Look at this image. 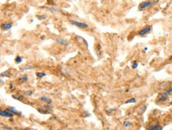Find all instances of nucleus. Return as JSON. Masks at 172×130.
Wrapping results in <instances>:
<instances>
[{
  "mask_svg": "<svg viewBox=\"0 0 172 130\" xmlns=\"http://www.w3.org/2000/svg\"><path fill=\"white\" fill-rule=\"evenodd\" d=\"M156 3H158L157 1H156V2H152V1H144V2H142V3L139 5V10H140V11H143V10H145L146 8H147V7H151V6L155 5Z\"/></svg>",
  "mask_w": 172,
  "mask_h": 130,
  "instance_id": "nucleus-1",
  "label": "nucleus"
},
{
  "mask_svg": "<svg viewBox=\"0 0 172 130\" xmlns=\"http://www.w3.org/2000/svg\"><path fill=\"white\" fill-rule=\"evenodd\" d=\"M69 22L73 25H75L77 27H79V28H88V25L86 24V23H83V22H79V21H73V20H70Z\"/></svg>",
  "mask_w": 172,
  "mask_h": 130,
  "instance_id": "nucleus-2",
  "label": "nucleus"
},
{
  "mask_svg": "<svg viewBox=\"0 0 172 130\" xmlns=\"http://www.w3.org/2000/svg\"><path fill=\"white\" fill-rule=\"evenodd\" d=\"M169 98V95H167V94H165L164 92H163L161 93L159 96L158 97L157 99H156V102H164L166 100H167Z\"/></svg>",
  "mask_w": 172,
  "mask_h": 130,
  "instance_id": "nucleus-3",
  "label": "nucleus"
},
{
  "mask_svg": "<svg viewBox=\"0 0 172 130\" xmlns=\"http://www.w3.org/2000/svg\"><path fill=\"white\" fill-rule=\"evenodd\" d=\"M151 31V26H147V27L142 28V29L140 30V32H139V35H147V34H148Z\"/></svg>",
  "mask_w": 172,
  "mask_h": 130,
  "instance_id": "nucleus-4",
  "label": "nucleus"
},
{
  "mask_svg": "<svg viewBox=\"0 0 172 130\" xmlns=\"http://www.w3.org/2000/svg\"><path fill=\"white\" fill-rule=\"evenodd\" d=\"M163 126L159 124H154V125H150L147 127V130H162Z\"/></svg>",
  "mask_w": 172,
  "mask_h": 130,
  "instance_id": "nucleus-5",
  "label": "nucleus"
},
{
  "mask_svg": "<svg viewBox=\"0 0 172 130\" xmlns=\"http://www.w3.org/2000/svg\"><path fill=\"white\" fill-rule=\"evenodd\" d=\"M0 115L3 117H6V118H13V117H14V114H11V113L10 112V111H8V110H1Z\"/></svg>",
  "mask_w": 172,
  "mask_h": 130,
  "instance_id": "nucleus-6",
  "label": "nucleus"
},
{
  "mask_svg": "<svg viewBox=\"0 0 172 130\" xmlns=\"http://www.w3.org/2000/svg\"><path fill=\"white\" fill-rule=\"evenodd\" d=\"M56 41L57 43H59L60 44H61V45H63V46H68V45H69V42L66 41V40H64V39H62V38H59V37H57V38H56Z\"/></svg>",
  "mask_w": 172,
  "mask_h": 130,
  "instance_id": "nucleus-7",
  "label": "nucleus"
},
{
  "mask_svg": "<svg viewBox=\"0 0 172 130\" xmlns=\"http://www.w3.org/2000/svg\"><path fill=\"white\" fill-rule=\"evenodd\" d=\"M7 110H8V111H10L11 114H18V115H21V114H22V112H20V111H18V110L15 109V107H13V106H11V107H9Z\"/></svg>",
  "mask_w": 172,
  "mask_h": 130,
  "instance_id": "nucleus-8",
  "label": "nucleus"
},
{
  "mask_svg": "<svg viewBox=\"0 0 172 130\" xmlns=\"http://www.w3.org/2000/svg\"><path fill=\"white\" fill-rule=\"evenodd\" d=\"M11 28H12V25L11 23H4V24L1 25V28L3 30H9Z\"/></svg>",
  "mask_w": 172,
  "mask_h": 130,
  "instance_id": "nucleus-9",
  "label": "nucleus"
},
{
  "mask_svg": "<svg viewBox=\"0 0 172 130\" xmlns=\"http://www.w3.org/2000/svg\"><path fill=\"white\" fill-rule=\"evenodd\" d=\"M41 100L43 101V102H46V103H48V104H50L51 102H52L51 98H48V97H46V96H42V97L41 98Z\"/></svg>",
  "mask_w": 172,
  "mask_h": 130,
  "instance_id": "nucleus-10",
  "label": "nucleus"
},
{
  "mask_svg": "<svg viewBox=\"0 0 172 130\" xmlns=\"http://www.w3.org/2000/svg\"><path fill=\"white\" fill-rule=\"evenodd\" d=\"M33 68H35L34 66H33V65H26L25 66H23L22 68V70H31V69H33Z\"/></svg>",
  "mask_w": 172,
  "mask_h": 130,
  "instance_id": "nucleus-11",
  "label": "nucleus"
},
{
  "mask_svg": "<svg viewBox=\"0 0 172 130\" xmlns=\"http://www.w3.org/2000/svg\"><path fill=\"white\" fill-rule=\"evenodd\" d=\"M23 96H24L23 94H22V95H21V94H17V95H12V98H15V99H17V100H20L21 98H23Z\"/></svg>",
  "mask_w": 172,
  "mask_h": 130,
  "instance_id": "nucleus-12",
  "label": "nucleus"
},
{
  "mask_svg": "<svg viewBox=\"0 0 172 130\" xmlns=\"http://www.w3.org/2000/svg\"><path fill=\"white\" fill-rule=\"evenodd\" d=\"M37 110H38V112H40L41 114H49V111H48V110L44 109V108H38Z\"/></svg>",
  "mask_w": 172,
  "mask_h": 130,
  "instance_id": "nucleus-13",
  "label": "nucleus"
},
{
  "mask_svg": "<svg viewBox=\"0 0 172 130\" xmlns=\"http://www.w3.org/2000/svg\"><path fill=\"white\" fill-rule=\"evenodd\" d=\"M132 125H133V122L130 121H128V120H126V121H125L123 122V125L125 127H129L131 126Z\"/></svg>",
  "mask_w": 172,
  "mask_h": 130,
  "instance_id": "nucleus-14",
  "label": "nucleus"
},
{
  "mask_svg": "<svg viewBox=\"0 0 172 130\" xmlns=\"http://www.w3.org/2000/svg\"><path fill=\"white\" fill-rule=\"evenodd\" d=\"M28 81V77L27 76H22L18 78V81L19 82H25Z\"/></svg>",
  "mask_w": 172,
  "mask_h": 130,
  "instance_id": "nucleus-15",
  "label": "nucleus"
},
{
  "mask_svg": "<svg viewBox=\"0 0 172 130\" xmlns=\"http://www.w3.org/2000/svg\"><path fill=\"white\" fill-rule=\"evenodd\" d=\"M136 102V98H130V99H129V100H127L125 103L126 104H129V103H135V102Z\"/></svg>",
  "mask_w": 172,
  "mask_h": 130,
  "instance_id": "nucleus-16",
  "label": "nucleus"
},
{
  "mask_svg": "<svg viewBox=\"0 0 172 130\" xmlns=\"http://www.w3.org/2000/svg\"><path fill=\"white\" fill-rule=\"evenodd\" d=\"M10 74H11V70L6 71V72H4V73H2V74H1V77H8Z\"/></svg>",
  "mask_w": 172,
  "mask_h": 130,
  "instance_id": "nucleus-17",
  "label": "nucleus"
},
{
  "mask_svg": "<svg viewBox=\"0 0 172 130\" xmlns=\"http://www.w3.org/2000/svg\"><path fill=\"white\" fill-rule=\"evenodd\" d=\"M165 94H167V95H170V94H172V87H170V88H168L167 90H165L164 91Z\"/></svg>",
  "mask_w": 172,
  "mask_h": 130,
  "instance_id": "nucleus-18",
  "label": "nucleus"
},
{
  "mask_svg": "<svg viewBox=\"0 0 172 130\" xmlns=\"http://www.w3.org/2000/svg\"><path fill=\"white\" fill-rule=\"evenodd\" d=\"M47 9H48V11H52V12H59V11H60L57 8H56V7H48Z\"/></svg>",
  "mask_w": 172,
  "mask_h": 130,
  "instance_id": "nucleus-19",
  "label": "nucleus"
},
{
  "mask_svg": "<svg viewBox=\"0 0 172 130\" xmlns=\"http://www.w3.org/2000/svg\"><path fill=\"white\" fill-rule=\"evenodd\" d=\"M36 75L40 78H42L44 77V76H46V74H44V73H41V72H37L36 74Z\"/></svg>",
  "mask_w": 172,
  "mask_h": 130,
  "instance_id": "nucleus-20",
  "label": "nucleus"
},
{
  "mask_svg": "<svg viewBox=\"0 0 172 130\" xmlns=\"http://www.w3.org/2000/svg\"><path fill=\"white\" fill-rule=\"evenodd\" d=\"M15 62H16V63H21L22 62V58L20 56H17L15 58Z\"/></svg>",
  "mask_w": 172,
  "mask_h": 130,
  "instance_id": "nucleus-21",
  "label": "nucleus"
},
{
  "mask_svg": "<svg viewBox=\"0 0 172 130\" xmlns=\"http://www.w3.org/2000/svg\"><path fill=\"white\" fill-rule=\"evenodd\" d=\"M137 67H138V62L136 61H134L133 64H132V68H133V70H136Z\"/></svg>",
  "mask_w": 172,
  "mask_h": 130,
  "instance_id": "nucleus-22",
  "label": "nucleus"
},
{
  "mask_svg": "<svg viewBox=\"0 0 172 130\" xmlns=\"http://www.w3.org/2000/svg\"><path fill=\"white\" fill-rule=\"evenodd\" d=\"M146 109H147V106L144 105L143 106H142V108H141V110H140V111H139V113H140V114H142L145 110H146Z\"/></svg>",
  "mask_w": 172,
  "mask_h": 130,
  "instance_id": "nucleus-23",
  "label": "nucleus"
},
{
  "mask_svg": "<svg viewBox=\"0 0 172 130\" xmlns=\"http://www.w3.org/2000/svg\"><path fill=\"white\" fill-rule=\"evenodd\" d=\"M44 109L47 110H52V107L49 105H44L43 106Z\"/></svg>",
  "mask_w": 172,
  "mask_h": 130,
  "instance_id": "nucleus-24",
  "label": "nucleus"
},
{
  "mask_svg": "<svg viewBox=\"0 0 172 130\" xmlns=\"http://www.w3.org/2000/svg\"><path fill=\"white\" fill-rule=\"evenodd\" d=\"M33 94V91H25L23 92V95H31Z\"/></svg>",
  "mask_w": 172,
  "mask_h": 130,
  "instance_id": "nucleus-25",
  "label": "nucleus"
},
{
  "mask_svg": "<svg viewBox=\"0 0 172 130\" xmlns=\"http://www.w3.org/2000/svg\"><path fill=\"white\" fill-rule=\"evenodd\" d=\"M37 18H38L39 20H44L46 17L45 16H40V15H37Z\"/></svg>",
  "mask_w": 172,
  "mask_h": 130,
  "instance_id": "nucleus-26",
  "label": "nucleus"
},
{
  "mask_svg": "<svg viewBox=\"0 0 172 130\" xmlns=\"http://www.w3.org/2000/svg\"><path fill=\"white\" fill-rule=\"evenodd\" d=\"M114 110H116V108H113V109H109V110H106V112L107 113H109V114H110V112H113V111H114Z\"/></svg>",
  "mask_w": 172,
  "mask_h": 130,
  "instance_id": "nucleus-27",
  "label": "nucleus"
},
{
  "mask_svg": "<svg viewBox=\"0 0 172 130\" xmlns=\"http://www.w3.org/2000/svg\"><path fill=\"white\" fill-rule=\"evenodd\" d=\"M3 129H8V130H13V129H12L11 127H7V125H4Z\"/></svg>",
  "mask_w": 172,
  "mask_h": 130,
  "instance_id": "nucleus-28",
  "label": "nucleus"
},
{
  "mask_svg": "<svg viewBox=\"0 0 172 130\" xmlns=\"http://www.w3.org/2000/svg\"><path fill=\"white\" fill-rule=\"evenodd\" d=\"M41 38L42 39H44V35H41Z\"/></svg>",
  "mask_w": 172,
  "mask_h": 130,
  "instance_id": "nucleus-29",
  "label": "nucleus"
},
{
  "mask_svg": "<svg viewBox=\"0 0 172 130\" xmlns=\"http://www.w3.org/2000/svg\"><path fill=\"white\" fill-rule=\"evenodd\" d=\"M144 51H147V47H144Z\"/></svg>",
  "mask_w": 172,
  "mask_h": 130,
  "instance_id": "nucleus-30",
  "label": "nucleus"
},
{
  "mask_svg": "<svg viewBox=\"0 0 172 130\" xmlns=\"http://www.w3.org/2000/svg\"><path fill=\"white\" fill-rule=\"evenodd\" d=\"M13 88V85L11 84V85H10V88Z\"/></svg>",
  "mask_w": 172,
  "mask_h": 130,
  "instance_id": "nucleus-31",
  "label": "nucleus"
},
{
  "mask_svg": "<svg viewBox=\"0 0 172 130\" xmlns=\"http://www.w3.org/2000/svg\"><path fill=\"white\" fill-rule=\"evenodd\" d=\"M170 60H171V61H172V56L171 57V58H170Z\"/></svg>",
  "mask_w": 172,
  "mask_h": 130,
  "instance_id": "nucleus-32",
  "label": "nucleus"
},
{
  "mask_svg": "<svg viewBox=\"0 0 172 130\" xmlns=\"http://www.w3.org/2000/svg\"><path fill=\"white\" fill-rule=\"evenodd\" d=\"M170 105H172V101L171 102H170Z\"/></svg>",
  "mask_w": 172,
  "mask_h": 130,
  "instance_id": "nucleus-33",
  "label": "nucleus"
}]
</instances>
